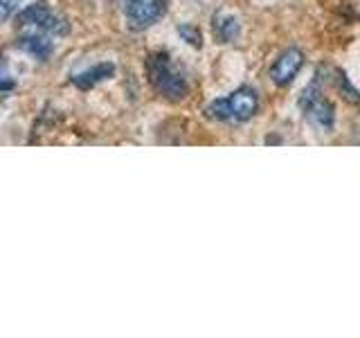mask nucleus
<instances>
[{"label":"nucleus","mask_w":360,"mask_h":338,"mask_svg":"<svg viewBox=\"0 0 360 338\" xmlns=\"http://www.w3.org/2000/svg\"><path fill=\"white\" fill-rule=\"evenodd\" d=\"M146 77H149V84L155 93L169 101H180L189 93L185 75L176 68L172 54L167 50H155L146 56Z\"/></svg>","instance_id":"nucleus-1"},{"label":"nucleus","mask_w":360,"mask_h":338,"mask_svg":"<svg viewBox=\"0 0 360 338\" xmlns=\"http://www.w3.org/2000/svg\"><path fill=\"white\" fill-rule=\"evenodd\" d=\"M259 99L252 88L241 86L228 97L214 99L212 104L205 108V113L217 122H250L257 115Z\"/></svg>","instance_id":"nucleus-2"},{"label":"nucleus","mask_w":360,"mask_h":338,"mask_svg":"<svg viewBox=\"0 0 360 338\" xmlns=\"http://www.w3.org/2000/svg\"><path fill=\"white\" fill-rule=\"evenodd\" d=\"M16 23L20 27H34L39 32H45V34H50V37H54V39L65 37V34L70 32V23H68L63 16L56 14V11H52L50 5L43 3V0L27 5L16 16Z\"/></svg>","instance_id":"nucleus-3"},{"label":"nucleus","mask_w":360,"mask_h":338,"mask_svg":"<svg viewBox=\"0 0 360 338\" xmlns=\"http://www.w3.org/2000/svg\"><path fill=\"white\" fill-rule=\"evenodd\" d=\"M300 108L309 124L324 133H329L335 124V106L331 99H326L318 84H311L300 97Z\"/></svg>","instance_id":"nucleus-4"},{"label":"nucleus","mask_w":360,"mask_h":338,"mask_svg":"<svg viewBox=\"0 0 360 338\" xmlns=\"http://www.w3.org/2000/svg\"><path fill=\"white\" fill-rule=\"evenodd\" d=\"M122 9L129 30L144 32L167 14V0H124Z\"/></svg>","instance_id":"nucleus-5"},{"label":"nucleus","mask_w":360,"mask_h":338,"mask_svg":"<svg viewBox=\"0 0 360 338\" xmlns=\"http://www.w3.org/2000/svg\"><path fill=\"white\" fill-rule=\"evenodd\" d=\"M302 65L304 54L297 48H288L275 59L273 68H270V79H273L275 86H288L302 70Z\"/></svg>","instance_id":"nucleus-6"},{"label":"nucleus","mask_w":360,"mask_h":338,"mask_svg":"<svg viewBox=\"0 0 360 338\" xmlns=\"http://www.w3.org/2000/svg\"><path fill=\"white\" fill-rule=\"evenodd\" d=\"M16 48L22 50L25 54H30V56H34L37 61H48L54 52V37L34 30V32H27V34H22V37L16 39Z\"/></svg>","instance_id":"nucleus-7"},{"label":"nucleus","mask_w":360,"mask_h":338,"mask_svg":"<svg viewBox=\"0 0 360 338\" xmlns=\"http://www.w3.org/2000/svg\"><path fill=\"white\" fill-rule=\"evenodd\" d=\"M115 63H110V61H104V63H97L93 68H88V70L84 73H79L70 79V84L77 86V88H82V90H90V88H95L99 86L101 82H108V79L115 75Z\"/></svg>","instance_id":"nucleus-8"},{"label":"nucleus","mask_w":360,"mask_h":338,"mask_svg":"<svg viewBox=\"0 0 360 338\" xmlns=\"http://www.w3.org/2000/svg\"><path fill=\"white\" fill-rule=\"evenodd\" d=\"M212 32L217 43H232L239 39L241 23L236 16L228 14V11H217V14L212 16Z\"/></svg>","instance_id":"nucleus-9"},{"label":"nucleus","mask_w":360,"mask_h":338,"mask_svg":"<svg viewBox=\"0 0 360 338\" xmlns=\"http://www.w3.org/2000/svg\"><path fill=\"white\" fill-rule=\"evenodd\" d=\"M338 88H340V93H342L345 99L354 101V104L358 101V104H360V93H358V90H354V86L349 84V79L342 73H338Z\"/></svg>","instance_id":"nucleus-10"},{"label":"nucleus","mask_w":360,"mask_h":338,"mask_svg":"<svg viewBox=\"0 0 360 338\" xmlns=\"http://www.w3.org/2000/svg\"><path fill=\"white\" fill-rule=\"evenodd\" d=\"M178 34H180V37H183L189 45H194V48H200V45H202V37H200L198 27H194V25H180V27H178Z\"/></svg>","instance_id":"nucleus-11"},{"label":"nucleus","mask_w":360,"mask_h":338,"mask_svg":"<svg viewBox=\"0 0 360 338\" xmlns=\"http://www.w3.org/2000/svg\"><path fill=\"white\" fill-rule=\"evenodd\" d=\"M14 88H16L14 77H11L7 63L0 59V93H7V90H14Z\"/></svg>","instance_id":"nucleus-12"},{"label":"nucleus","mask_w":360,"mask_h":338,"mask_svg":"<svg viewBox=\"0 0 360 338\" xmlns=\"http://www.w3.org/2000/svg\"><path fill=\"white\" fill-rule=\"evenodd\" d=\"M20 0H0V23H5L18 9Z\"/></svg>","instance_id":"nucleus-13"}]
</instances>
